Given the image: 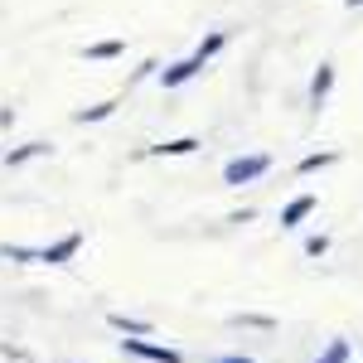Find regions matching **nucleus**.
Instances as JSON below:
<instances>
[{"mask_svg": "<svg viewBox=\"0 0 363 363\" xmlns=\"http://www.w3.org/2000/svg\"><path fill=\"white\" fill-rule=\"evenodd\" d=\"M272 169V155L267 150H247V155H233L223 165V184L228 189H242V184H252V179H262Z\"/></svg>", "mask_w": 363, "mask_h": 363, "instance_id": "f257e3e1", "label": "nucleus"}, {"mask_svg": "<svg viewBox=\"0 0 363 363\" xmlns=\"http://www.w3.org/2000/svg\"><path fill=\"white\" fill-rule=\"evenodd\" d=\"M126 359H140V363H184V354L174 344H155V339H116Z\"/></svg>", "mask_w": 363, "mask_h": 363, "instance_id": "f03ea898", "label": "nucleus"}, {"mask_svg": "<svg viewBox=\"0 0 363 363\" xmlns=\"http://www.w3.org/2000/svg\"><path fill=\"white\" fill-rule=\"evenodd\" d=\"M78 252H83V233H63L49 247H39V262H44V267H68Z\"/></svg>", "mask_w": 363, "mask_h": 363, "instance_id": "7ed1b4c3", "label": "nucleus"}, {"mask_svg": "<svg viewBox=\"0 0 363 363\" xmlns=\"http://www.w3.org/2000/svg\"><path fill=\"white\" fill-rule=\"evenodd\" d=\"M107 325H112L121 339H155V325L145 315H126V310H107Z\"/></svg>", "mask_w": 363, "mask_h": 363, "instance_id": "20e7f679", "label": "nucleus"}, {"mask_svg": "<svg viewBox=\"0 0 363 363\" xmlns=\"http://www.w3.org/2000/svg\"><path fill=\"white\" fill-rule=\"evenodd\" d=\"M199 73H203V63L189 54V58H174V63H165L155 78H160V87H184V83H194Z\"/></svg>", "mask_w": 363, "mask_h": 363, "instance_id": "39448f33", "label": "nucleus"}, {"mask_svg": "<svg viewBox=\"0 0 363 363\" xmlns=\"http://www.w3.org/2000/svg\"><path fill=\"white\" fill-rule=\"evenodd\" d=\"M39 155H54V145H49V140H25V145H15V150H0V160L10 169L29 165V160H39Z\"/></svg>", "mask_w": 363, "mask_h": 363, "instance_id": "423d86ee", "label": "nucleus"}, {"mask_svg": "<svg viewBox=\"0 0 363 363\" xmlns=\"http://www.w3.org/2000/svg\"><path fill=\"white\" fill-rule=\"evenodd\" d=\"M199 145H203V140L199 136H174V140H160V145H145V155H155V160H179V155H194Z\"/></svg>", "mask_w": 363, "mask_h": 363, "instance_id": "0eeeda50", "label": "nucleus"}, {"mask_svg": "<svg viewBox=\"0 0 363 363\" xmlns=\"http://www.w3.org/2000/svg\"><path fill=\"white\" fill-rule=\"evenodd\" d=\"M315 208H320V199H315V194H296L286 208H281V228H301Z\"/></svg>", "mask_w": 363, "mask_h": 363, "instance_id": "6e6552de", "label": "nucleus"}, {"mask_svg": "<svg viewBox=\"0 0 363 363\" xmlns=\"http://www.w3.org/2000/svg\"><path fill=\"white\" fill-rule=\"evenodd\" d=\"M330 92H335V63H320L315 78H310V107H325Z\"/></svg>", "mask_w": 363, "mask_h": 363, "instance_id": "1a4fd4ad", "label": "nucleus"}, {"mask_svg": "<svg viewBox=\"0 0 363 363\" xmlns=\"http://www.w3.org/2000/svg\"><path fill=\"white\" fill-rule=\"evenodd\" d=\"M126 54V39H97V44H87L83 58H92V63H112V58Z\"/></svg>", "mask_w": 363, "mask_h": 363, "instance_id": "9d476101", "label": "nucleus"}, {"mask_svg": "<svg viewBox=\"0 0 363 363\" xmlns=\"http://www.w3.org/2000/svg\"><path fill=\"white\" fill-rule=\"evenodd\" d=\"M223 44H228V29H208V34L199 39L194 58H199V63H208V58H213V54H223Z\"/></svg>", "mask_w": 363, "mask_h": 363, "instance_id": "9b49d317", "label": "nucleus"}, {"mask_svg": "<svg viewBox=\"0 0 363 363\" xmlns=\"http://www.w3.org/2000/svg\"><path fill=\"white\" fill-rule=\"evenodd\" d=\"M315 363H354V344H349V339H330Z\"/></svg>", "mask_w": 363, "mask_h": 363, "instance_id": "f8f14e48", "label": "nucleus"}, {"mask_svg": "<svg viewBox=\"0 0 363 363\" xmlns=\"http://www.w3.org/2000/svg\"><path fill=\"white\" fill-rule=\"evenodd\" d=\"M112 112H116V97H107V102H92V107H78V112H73V121H78V126H87V121H107Z\"/></svg>", "mask_w": 363, "mask_h": 363, "instance_id": "ddd939ff", "label": "nucleus"}, {"mask_svg": "<svg viewBox=\"0 0 363 363\" xmlns=\"http://www.w3.org/2000/svg\"><path fill=\"white\" fill-rule=\"evenodd\" d=\"M330 165H339V150H315L296 165V174H315V169H330Z\"/></svg>", "mask_w": 363, "mask_h": 363, "instance_id": "4468645a", "label": "nucleus"}, {"mask_svg": "<svg viewBox=\"0 0 363 363\" xmlns=\"http://www.w3.org/2000/svg\"><path fill=\"white\" fill-rule=\"evenodd\" d=\"M233 325H242V330H262V335H272V330H277V320H272V315H257V310L233 315Z\"/></svg>", "mask_w": 363, "mask_h": 363, "instance_id": "2eb2a0df", "label": "nucleus"}, {"mask_svg": "<svg viewBox=\"0 0 363 363\" xmlns=\"http://www.w3.org/2000/svg\"><path fill=\"white\" fill-rule=\"evenodd\" d=\"M0 257L25 267V262H39V247H25V242H0Z\"/></svg>", "mask_w": 363, "mask_h": 363, "instance_id": "dca6fc26", "label": "nucleus"}, {"mask_svg": "<svg viewBox=\"0 0 363 363\" xmlns=\"http://www.w3.org/2000/svg\"><path fill=\"white\" fill-rule=\"evenodd\" d=\"M325 252H330V238H325V233H310L306 238V257H325Z\"/></svg>", "mask_w": 363, "mask_h": 363, "instance_id": "f3484780", "label": "nucleus"}, {"mask_svg": "<svg viewBox=\"0 0 363 363\" xmlns=\"http://www.w3.org/2000/svg\"><path fill=\"white\" fill-rule=\"evenodd\" d=\"M0 354H5V359H15V363H29V354H25V349H15V344H0Z\"/></svg>", "mask_w": 363, "mask_h": 363, "instance_id": "a211bd4d", "label": "nucleus"}, {"mask_svg": "<svg viewBox=\"0 0 363 363\" xmlns=\"http://www.w3.org/2000/svg\"><path fill=\"white\" fill-rule=\"evenodd\" d=\"M208 363H257V359H247V354H223V359H208Z\"/></svg>", "mask_w": 363, "mask_h": 363, "instance_id": "6ab92c4d", "label": "nucleus"}, {"mask_svg": "<svg viewBox=\"0 0 363 363\" xmlns=\"http://www.w3.org/2000/svg\"><path fill=\"white\" fill-rule=\"evenodd\" d=\"M344 5H349V10H359V5H363V0H344Z\"/></svg>", "mask_w": 363, "mask_h": 363, "instance_id": "aec40b11", "label": "nucleus"}, {"mask_svg": "<svg viewBox=\"0 0 363 363\" xmlns=\"http://www.w3.org/2000/svg\"><path fill=\"white\" fill-rule=\"evenodd\" d=\"M63 363H73V359H63Z\"/></svg>", "mask_w": 363, "mask_h": 363, "instance_id": "412c9836", "label": "nucleus"}]
</instances>
